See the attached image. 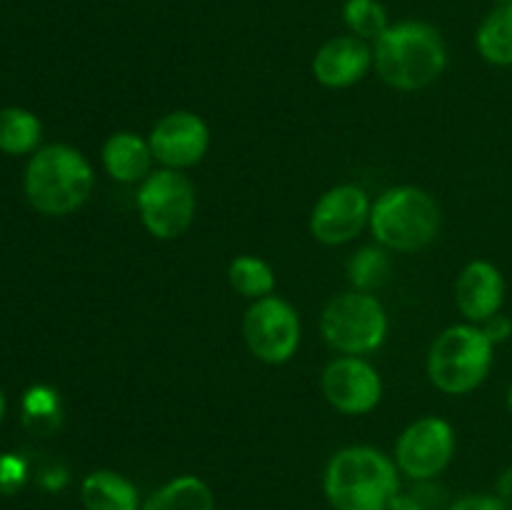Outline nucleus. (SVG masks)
Listing matches in <instances>:
<instances>
[{"label": "nucleus", "mask_w": 512, "mask_h": 510, "mask_svg": "<svg viewBox=\"0 0 512 510\" xmlns=\"http://www.w3.org/2000/svg\"><path fill=\"white\" fill-rule=\"evenodd\" d=\"M445 510H508V503L498 493H468L453 500Z\"/></svg>", "instance_id": "24"}, {"label": "nucleus", "mask_w": 512, "mask_h": 510, "mask_svg": "<svg viewBox=\"0 0 512 510\" xmlns=\"http://www.w3.org/2000/svg\"><path fill=\"white\" fill-rule=\"evenodd\" d=\"M505 293H508V283H505L503 270L483 258L470 260L455 280V305L460 315L475 325H483L485 320L503 310Z\"/></svg>", "instance_id": "13"}, {"label": "nucleus", "mask_w": 512, "mask_h": 510, "mask_svg": "<svg viewBox=\"0 0 512 510\" xmlns=\"http://www.w3.org/2000/svg\"><path fill=\"white\" fill-rule=\"evenodd\" d=\"M25 423L33 428L35 433H50L58 428L60 420V398L55 390L45 388V385H35L25 393L23 398Z\"/></svg>", "instance_id": "23"}, {"label": "nucleus", "mask_w": 512, "mask_h": 510, "mask_svg": "<svg viewBox=\"0 0 512 510\" xmlns=\"http://www.w3.org/2000/svg\"><path fill=\"white\" fill-rule=\"evenodd\" d=\"M370 203L365 188L353 183L335 185L325 190L310 213V233L328 248L353 243L370 225Z\"/></svg>", "instance_id": "10"}, {"label": "nucleus", "mask_w": 512, "mask_h": 510, "mask_svg": "<svg viewBox=\"0 0 512 510\" xmlns=\"http://www.w3.org/2000/svg\"><path fill=\"white\" fill-rule=\"evenodd\" d=\"M80 503L85 510H140L138 488L118 470H93L80 483Z\"/></svg>", "instance_id": "16"}, {"label": "nucleus", "mask_w": 512, "mask_h": 510, "mask_svg": "<svg viewBox=\"0 0 512 510\" xmlns=\"http://www.w3.org/2000/svg\"><path fill=\"white\" fill-rule=\"evenodd\" d=\"M480 328H483V333L488 335L490 343L503 345L505 340H510V335H512V318H510V315H505L503 310H500L498 315H493V318L485 320Z\"/></svg>", "instance_id": "26"}, {"label": "nucleus", "mask_w": 512, "mask_h": 510, "mask_svg": "<svg viewBox=\"0 0 512 510\" xmlns=\"http://www.w3.org/2000/svg\"><path fill=\"white\" fill-rule=\"evenodd\" d=\"M388 510H428V508H425L423 500H420L413 490H410V493H403V490H400V493L390 500Z\"/></svg>", "instance_id": "27"}, {"label": "nucleus", "mask_w": 512, "mask_h": 510, "mask_svg": "<svg viewBox=\"0 0 512 510\" xmlns=\"http://www.w3.org/2000/svg\"><path fill=\"white\" fill-rule=\"evenodd\" d=\"M320 333L343 355H370L388 338V315L373 293L348 290L335 295L323 310Z\"/></svg>", "instance_id": "6"}, {"label": "nucleus", "mask_w": 512, "mask_h": 510, "mask_svg": "<svg viewBox=\"0 0 512 510\" xmlns=\"http://www.w3.org/2000/svg\"><path fill=\"white\" fill-rule=\"evenodd\" d=\"M493 5H512V0H493Z\"/></svg>", "instance_id": "31"}, {"label": "nucleus", "mask_w": 512, "mask_h": 510, "mask_svg": "<svg viewBox=\"0 0 512 510\" xmlns=\"http://www.w3.org/2000/svg\"><path fill=\"white\" fill-rule=\"evenodd\" d=\"M323 493L333 510H388L400 493L398 463L373 445H348L325 465Z\"/></svg>", "instance_id": "2"}, {"label": "nucleus", "mask_w": 512, "mask_h": 510, "mask_svg": "<svg viewBox=\"0 0 512 510\" xmlns=\"http://www.w3.org/2000/svg\"><path fill=\"white\" fill-rule=\"evenodd\" d=\"M475 48L485 63L512 68V5H493L478 25Z\"/></svg>", "instance_id": "18"}, {"label": "nucleus", "mask_w": 512, "mask_h": 510, "mask_svg": "<svg viewBox=\"0 0 512 510\" xmlns=\"http://www.w3.org/2000/svg\"><path fill=\"white\" fill-rule=\"evenodd\" d=\"M505 405H508V413L512 415V383L508 385V393H505Z\"/></svg>", "instance_id": "29"}, {"label": "nucleus", "mask_w": 512, "mask_h": 510, "mask_svg": "<svg viewBox=\"0 0 512 510\" xmlns=\"http://www.w3.org/2000/svg\"><path fill=\"white\" fill-rule=\"evenodd\" d=\"M343 23L350 35L365 40H378L390 28L388 13L378 0H345L343 3Z\"/></svg>", "instance_id": "22"}, {"label": "nucleus", "mask_w": 512, "mask_h": 510, "mask_svg": "<svg viewBox=\"0 0 512 510\" xmlns=\"http://www.w3.org/2000/svg\"><path fill=\"white\" fill-rule=\"evenodd\" d=\"M373 68L390 88L413 93L428 88L448 68V48L435 25L400 20L373 43Z\"/></svg>", "instance_id": "1"}, {"label": "nucleus", "mask_w": 512, "mask_h": 510, "mask_svg": "<svg viewBox=\"0 0 512 510\" xmlns=\"http://www.w3.org/2000/svg\"><path fill=\"white\" fill-rule=\"evenodd\" d=\"M495 345L475 323H455L435 338L428 353V378L440 393L468 395L488 380Z\"/></svg>", "instance_id": "5"}, {"label": "nucleus", "mask_w": 512, "mask_h": 510, "mask_svg": "<svg viewBox=\"0 0 512 510\" xmlns=\"http://www.w3.org/2000/svg\"><path fill=\"white\" fill-rule=\"evenodd\" d=\"M325 400L343 415H365L383 398V378L360 355H340L320 375Z\"/></svg>", "instance_id": "11"}, {"label": "nucleus", "mask_w": 512, "mask_h": 510, "mask_svg": "<svg viewBox=\"0 0 512 510\" xmlns=\"http://www.w3.org/2000/svg\"><path fill=\"white\" fill-rule=\"evenodd\" d=\"M495 493L500 495V498L508 503V500H512V465H508V468L503 470V473L498 475V483H495Z\"/></svg>", "instance_id": "28"}, {"label": "nucleus", "mask_w": 512, "mask_h": 510, "mask_svg": "<svg viewBox=\"0 0 512 510\" xmlns=\"http://www.w3.org/2000/svg\"><path fill=\"white\" fill-rule=\"evenodd\" d=\"M373 68V48L355 35H335L325 40L313 58V75L325 88H350Z\"/></svg>", "instance_id": "14"}, {"label": "nucleus", "mask_w": 512, "mask_h": 510, "mask_svg": "<svg viewBox=\"0 0 512 510\" xmlns=\"http://www.w3.org/2000/svg\"><path fill=\"white\" fill-rule=\"evenodd\" d=\"M395 463L413 483L435 480L455 458V430L438 415L410 423L395 443Z\"/></svg>", "instance_id": "9"}, {"label": "nucleus", "mask_w": 512, "mask_h": 510, "mask_svg": "<svg viewBox=\"0 0 512 510\" xmlns=\"http://www.w3.org/2000/svg\"><path fill=\"white\" fill-rule=\"evenodd\" d=\"M43 138V123L25 108L0 110V150L8 155L35 153Z\"/></svg>", "instance_id": "19"}, {"label": "nucleus", "mask_w": 512, "mask_h": 510, "mask_svg": "<svg viewBox=\"0 0 512 510\" xmlns=\"http://www.w3.org/2000/svg\"><path fill=\"white\" fill-rule=\"evenodd\" d=\"M5 415V398H3V390H0V420H3Z\"/></svg>", "instance_id": "30"}, {"label": "nucleus", "mask_w": 512, "mask_h": 510, "mask_svg": "<svg viewBox=\"0 0 512 510\" xmlns=\"http://www.w3.org/2000/svg\"><path fill=\"white\" fill-rule=\"evenodd\" d=\"M228 283L235 293L248 300L268 298L275 290V270L258 255H238L228 265Z\"/></svg>", "instance_id": "20"}, {"label": "nucleus", "mask_w": 512, "mask_h": 510, "mask_svg": "<svg viewBox=\"0 0 512 510\" xmlns=\"http://www.w3.org/2000/svg\"><path fill=\"white\" fill-rule=\"evenodd\" d=\"M143 228L158 240H175L188 233L195 220L198 195L183 170H153L135 195Z\"/></svg>", "instance_id": "7"}, {"label": "nucleus", "mask_w": 512, "mask_h": 510, "mask_svg": "<svg viewBox=\"0 0 512 510\" xmlns=\"http://www.w3.org/2000/svg\"><path fill=\"white\" fill-rule=\"evenodd\" d=\"M440 223L443 215L433 195L415 185H395L373 203L368 228L380 248L418 253L438 238Z\"/></svg>", "instance_id": "4"}, {"label": "nucleus", "mask_w": 512, "mask_h": 510, "mask_svg": "<svg viewBox=\"0 0 512 510\" xmlns=\"http://www.w3.org/2000/svg\"><path fill=\"white\" fill-rule=\"evenodd\" d=\"M95 185L93 165L78 148L53 143L38 148L25 168L28 203L43 215H70L83 208Z\"/></svg>", "instance_id": "3"}, {"label": "nucleus", "mask_w": 512, "mask_h": 510, "mask_svg": "<svg viewBox=\"0 0 512 510\" xmlns=\"http://www.w3.org/2000/svg\"><path fill=\"white\" fill-rule=\"evenodd\" d=\"M388 273L390 260L380 245H365L348 260V278L353 283V290H360V293H373L385 283Z\"/></svg>", "instance_id": "21"}, {"label": "nucleus", "mask_w": 512, "mask_h": 510, "mask_svg": "<svg viewBox=\"0 0 512 510\" xmlns=\"http://www.w3.org/2000/svg\"><path fill=\"white\" fill-rule=\"evenodd\" d=\"M23 478H25V468L18 458H13V455L0 458V490L10 493V490L20 488Z\"/></svg>", "instance_id": "25"}, {"label": "nucleus", "mask_w": 512, "mask_h": 510, "mask_svg": "<svg viewBox=\"0 0 512 510\" xmlns=\"http://www.w3.org/2000/svg\"><path fill=\"white\" fill-rule=\"evenodd\" d=\"M300 315L280 295H268L250 303L243 315V338L250 353L268 365L293 360L300 348Z\"/></svg>", "instance_id": "8"}, {"label": "nucleus", "mask_w": 512, "mask_h": 510, "mask_svg": "<svg viewBox=\"0 0 512 510\" xmlns=\"http://www.w3.org/2000/svg\"><path fill=\"white\" fill-rule=\"evenodd\" d=\"M140 510H215V495L198 475H178L153 490Z\"/></svg>", "instance_id": "17"}, {"label": "nucleus", "mask_w": 512, "mask_h": 510, "mask_svg": "<svg viewBox=\"0 0 512 510\" xmlns=\"http://www.w3.org/2000/svg\"><path fill=\"white\" fill-rule=\"evenodd\" d=\"M148 143L153 158L163 168L188 170L208 153L210 130L208 123L193 110H173L153 125Z\"/></svg>", "instance_id": "12"}, {"label": "nucleus", "mask_w": 512, "mask_h": 510, "mask_svg": "<svg viewBox=\"0 0 512 510\" xmlns=\"http://www.w3.org/2000/svg\"><path fill=\"white\" fill-rule=\"evenodd\" d=\"M103 168L118 183H143L153 173V150H150L148 138H140L138 133L120 130L113 133L103 143Z\"/></svg>", "instance_id": "15"}]
</instances>
